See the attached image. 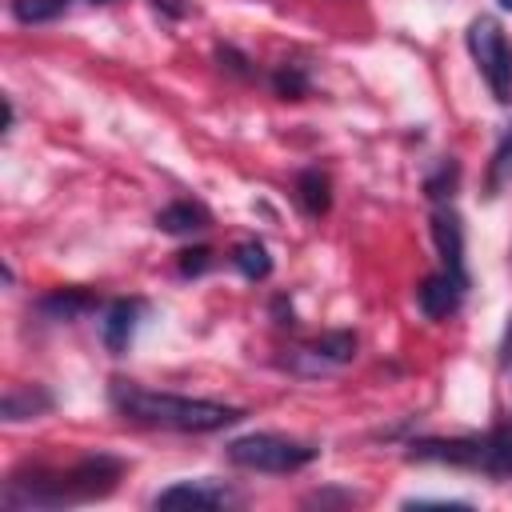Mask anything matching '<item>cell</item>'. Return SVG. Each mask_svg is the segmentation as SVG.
Segmentation results:
<instances>
[{
  "mask_svg": "<svg viewBox=\"0 0 512 512\" xmlns=\"http://www.w3.org/2000/svg\"><path fill=\"white\" fill-rule=\"evenodd\" d=\"M124 464L112 456H84L72 468H32L4 484V508H60L100 500L116 488Z\"/></svg>",
  "mask_w": 512,
  "mask_h": 512,
  "instance_id": "cell-1",
  "label": "cell"
},
{
  "mask_svg": "<svg viewBox=\"0 0 512 512\" xmlns=\"http://www.w3.org/2000/svg\"><path fill=\"white\" fill-rule=\"evenodd\" d=\"M112 404L132 424L172 428V432H216V428H228V424L240 420V408H232V404L156 392V388H140L132 380H116L112 384Z\"/></svg>",
  "mask_w": 512,
  "mask_h": 512,
  "instance_id": "cell-2",
  "label": "cell"
},
{
  "mask_svg": "<svg viewBox=\"0 0 512 512\" xmlns=\"http://www.w3.org/2000/svg\"><path fill=\"white\" fill-rule=\"evenodd\" d=\"M228 460L248 468V472H296L308 460H316L312 444L288 440V436H272V432H252L228 444Z\"/></svg>",
  "mask_w": 512,
  "mask_h": 512,
  "instance_id": "cell-3",
  "label": "cell"
},
{
  "mask_svg": "<svg viewBox=\"0 0 512 512\" xmlns=\"http://www.w3.org/2000/svg\"><path fill=\"white\" fill-rule=\"evenodd\" d=\"M468 52L480 68V76L488 80L492 96L500 104L512 100V48H508V36L500 28V20L492 16H476L468 24Z\"/></svg>",
  "mask_w": 512,
  "mask_h": 512,
  "instance_id": "cell-4",
  "label": "cell"
},
{
  "mask_svg": "<svg viewBox=\"0 0 512 512\" xmlns=\"http://www.w3.org/2000/svg\"><path fill=\"white\" fill-rule=\"evenodd\" d=\"M352 356H356V336H352V332H332V336H324V340H312V344L296 348L292 368L316 376V372H328V368H336V364H348Z\"/></svg>",
  "mask_w": 512,
  "mask_h": 512,
  "instance_id": "cell-5",
  "label": "cell"
},
{
  "mask_svg": "<svg viewBox=\"0 0 512 512\" xmlns=\"http://www.w3.org/2000/svg\"><path fill=\"white\" fill-rule=\"evenodd\" d=\"M464 288H468V276H456V272L440 268V272H432V276L420 284V292H416V304H420V312H424V316L440 320V316L456 312V304H460Z\"/></svg>",
  "mask_w": 512,
  "mask_h": 512,
  "instance_id": "cell-6",
  "label": "cell"
},
{
  "mask_svg": "<svg viewBox=\"0 0 512 512\" xmlns=\"http://www.w3.org/2000/svg\"><path fill=\"white\" fill-rule=\"evenodd\" d=\"M236 496L220 484H172L156 496V508H224Z\"/></svg>",
  "mask_w": 512,
  "mask_h": 512,
  "instance_id": "cell-7",
  "label": "cell"
},
{
  "mask_svg": "<svg viewBox=\"0 0 512 512\" xmlns=\"http://www.w3.org/2000/svg\"><path fill=\"white\" fill-rule=\"evenodd\" d=\"M432 236H436V248H440L444 268L456 272V276H464V228H460V216L452 208H436Z\"/></svg>",
  "mask_w": 512,
  "mask_h": 512,
  "instance_id": "cell-8",
  "label": "cell"
},
{
  "mask_svg": "<svg viewBox=\"0 0 512 512\" xmlns=\"http://www.w3.org/2000/svg\"><path fill=\"white\" fill-rule=\"evenodd\" d=\"M140 312H144V304H140V300H116V304L104 312L100 332H104V344H108L112 352L128 348V340H132V332H136V316H140Z\"/></svg>",
  "mask_w": 512,
  "mask_h": 512,
  "instance_id": "cell-9",
  "label": "cell"
},
{
  "mask_svg": "<svg viewBox=\"0 0 512 512\" xmlns=\"http://www.w3.org/2000/svg\"><path fill=\"white\" fill-rule=\"evenodd\" d=\"M156 224H160L164 232L188 236V232H204V228H208V212H204L200 204H192V200H172V204L156 216Z\"/></svg>",
  "mask_w": 512,
  "mask_h": 512,
  "instance_id": "cell-10",
  "label": "cell"
},
{
  "mask_svg": "<svg viewBox=\"0 0 512 512\" xmlns=\"http://www.w3.org/2000/svg\"><path fill=\"white\" fill-rule=\"evenodd\" d=\"M328 188H332V184H328V176H324L320 168L300 172V176H296V200H300V208H304L308 216H324L328 204H332V192H328Z\"/></svg>",
  "mask_w": 512,
  "mask_h": 512,
  "instance_id": "cell-11",
  "label": "cell"
},
{
  "mask_svg": "<svg viewBox=\"0 0 512 512\" xmlns=\"http://www.w3.org/2000/svg\"><path fill=\"white\" fill-rule=\"evenodd\" d=\"M232 264L248 276V280H264L268 272H272V260H268V248L264 244H256V240H244V244H236L232 248Z\"/></svg>",
  "mask_w": 512,
  "mask_h": 512,
  "instance_id": "cell-12",
  "label": "cell"
},
{
  "mask_svg": "<svg viewBox=\"0 0 512 512\" xmlns=\"http://www.w3.org/2000/svg\"><path fill=\"white\" fill-rule=\"evenodd\" d=\"M84 308H92V296L88 292H76V288H60V292H52V296L40 300V312H48L56 320H72Z\"/></svg>",
  "mask_w": 512,
  "mask_h": 512,
  "instance_id": "cell-13",
  "label": "cell"
},
{
  "mask_svg": "<svg viewBox=\"0 0 512 512\" xmlns=\"http://www.w3.org/2000/svg\"><path fill=\"white\" fill-rule=\"evenodd\" d=\"M52 400L40 392V388H8L4 396V420H24V416H36L40 408H48Z\"/></svg>",
  "mask_w": 512,
  "mask_h": 512,
  "instance_id": "cell-14",
  "label": "cell"
},
{
  "mask_svg": "<svg viewBox=\"0 0 512 512\" xmlns=\"http://www.w3.org/2000/svg\"><path fill=\"white\" fill-rule=\"evenodd\" d=\"M68 0H12V16L20 24H48L56 16H64Z\"/></svg>",
  "mask_w": 512,
  "mask_h": 512,
  "instance_id": "cell-15",
  "label": "cell"
},
{
  "mask_svg": "<svg viewBox=\"0 0 512 512\" xmlns=\"http://www.w3.org/2000/svg\"><path fill=\"white\" fill-rule=\"evenodd\" d=\"M512 176V128L504 132V144L496 148V164H492V180L500 184V180H508Z\"/></svg>",
  "mask_w": 512,
  "mask_h": 512,
  "instance_id": "cell-16",
  "label": "cell"
},
{
  "mask_svg": "<svg viewBox=\"0 0 512 512\" xmlns=\"http://www.w3.org/2000/svg\"><path fill=\"white\" fill-rule=\"evenodd\" d=\"M276 88H280V96H300L304 92V72L292 64V68H280V76H276Z\"/></svg>",
  "mask_w": 512,
  "mask_h": 512,
  "instance_id": "cell-17",
  "label": "cell"
},
{
  "mask_svg": "<svg viewBox=\"0 0 512 512\" xmlns=\"http://www.w3.org/2000/svg\"><path fill=\"white\" fill-rule=\"evenodd\" d=\"M204 264H208V248L184 252V260H180V268H184V272H204Z\"/></svg>",
  "mask_w": 512,
  "mask_h": 512,
  "instance_id": "cell-18",
  "label": "cell"
},
{
  "mask_svg": "<svg viewBox=\"0 0 512 512\" xmlns=\"http://www.w3.org/2000/svg\"><path fill=\"white\" fill-rule=\"evenodd\" d=\"M156 8H164L168 16H184L188 12V4H180V0H156Z\"/></svg>",
  "mask_w": 512,
  "mask_h": 512,
  "instance_id": "cell-19",
  "label": "cell"
},
{
  "mask_svg": "<svg viewBox=\"0 0 512 512\" xmlns=\"http://www.w3.org/2000/svg\"><path fill=\"white\" fill-rule=\"evenodd\" d=\"M508 468H512V436H508Z\"/></svg>",
  "mask_w": 512,
  "mask_h": 512,
  "instance_id": "cell-20",
  "label": "cell"
},
{
  "mask_svg": "<svg viewBox=\"0 0 512 512\" xmlns=\"http://www.w3.org/2000/svg\"><path fill=\"white\" fill-rule=\"evenodd\" d=\"M500 8H508V12H512V0H500Z\"/></svg>",
  "mask_w": 512,
  "mask_h": 512,
  "instance_id": "cell-21",
  "label": "cell"
},
{
  "mask_svg": "<svg viewBox=\"0 0 512 512\" xmlns=\"http://www.w3.org/2000/svg\"><path fill=\"white\" fill-rule=\"evenodd\" d=\"M92 4H104V0H92Z\"/></svg>",
  "mask_w": 512,
  "mask_h": 512,
  "instance_id": "cell-22",
  "label": "cell"
}]
</instances>
